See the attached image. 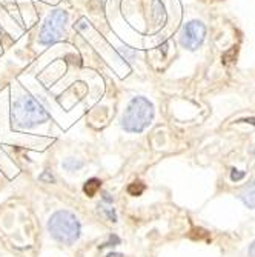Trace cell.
Returning a JSON list of instances; mask_svg holds the SVG:
<instances>
[{
  "label": "cell",
  "instance_id": "obj_1",
  "mask_svg": "<svg viewBox=\"0 0 255 257\" xmlns=\"http://www.w3.org/2000/svg\"><path fill=\"white\" fill-rule=\"evenodd\" d=\"M11 119L17 128L26 130V128H33L39 123L46 122L49 119V114L42 106V103H39V100L31 97L29 94H25L14 100Z\"/></svg>",
  "mask_w": 255,
  "mask_h": 257
},
{
  "label": "cell",
  "instance_id": "obj_2",
  "mask_svg": "<svg viewBox=\"0 0 255 257\" xmlns=\"http://www.w3.org/2000/svg\"><path fill=\"white\" fill-rule=\"evenodd\" d=\"M154 119V105L146 97H134L123 114L122 126L128 133H142Z\"/></svg>",
  "mask_w": 255,
  "mask_h": 257
},
{
  "label": "cell",
  "instance_id": "obj_3",
  "mask_svg": "<svg viewBox=\"0 0 255 257\" xmlns=\"http://www.w3.org/2000/svg\"><path fill=\"white\" fill-rule=\"evenodd\" d=\"M48 230L56 240L62 243H74L80 235V223L69 211H57L49 217Z\"/></svg>",
  "mask_w": 255,
  "mask_h": 257
},
{
  "label": "cell",
  "instance_id": "obj_4",
  "mask_svg": "<svg viewBox=\"0 0 255 257\" xmlns=\"http://www.w3.org/2000/svg\"><path fill=\"white\" fill-rule=\"evenodd\" d=\"M68 22V13L63 9H54L51 11L43 25H42L40 34H39V42L42 45H52L57 40L62 39L63 33H65V26Z\"/></svg>",
  "mask_w": 255,
  "mask_h": 257
},
{
  "label": "cell",
  "instance_id": "obj_5",
  "mask_svg": "<svg viewBox=\"0 0 255 257\" xmlns=\"http://www.w3.org/2000/svg\"><path fill=\"white\" fill-rule=\"evenodd\" d=\"M206 37V26L200 20H191L180 33V44L189 51H195L203 45Z\"/></svg>",
  "mask_w": 255,
  "mask_h": 257
},
{
  "label": "cell",
  "instance_id": "obj_6",
  "mask_svg": "<svg viewBox=\"0 0 255 257\" xmlns=\"http://www.w3.org/2000/svg\"><path fill=\"white\" fill-rule=\"evenodd\" d=\"M240 199L248 208H255V180L249 187L244 188V191L240 194Z\"/></svg>",
  "mask_w": 255,
  "mask_h": 257
},
{
  "label": "cell",
  "instance_id": "obj_7",
  "mask_svg": "<svg viewBox=\"0 0 255 257\" xmlns=\"http://www.w3.org/2000/svg\"><path fill=\"white\" fill-rule=\"evenodd\" d=\"M85 192H86V196L92 197L97 194V191L100 189V180L99 179H89L86 184H85Z\"/></svg>",
  "mask_w": 255,
  "mask_h": 257
},
{
  "label": "cell",
  "instance_id": "obj_8",
  "mask_svg": "<svg viewBox=\"0 0 255 257\" xmlns=\"http://www.w3.org/2000/svg\"><path fill=\"white\" fill-rule=\"evenodd\" d=\"M145 189V185L140 184V182H134L129 187H128V192H129L131 196H140Z\"/></svg>",
  "mask_w": 255,
  "mask_h": 257
},
{
  "label": "cell",
  "instance_id": "obj_9",
  "mask_svg": "<svg viewBox=\"0 0 255 257\" xmlns=\"http://www.w3.org/2000/svg\"><path fill=\"white\" fill-rule=\"evenodd\" d=\"M244 177V171H238V169H232V173H231V179L234 182H238Z\"/></svg>",
  "mask_w": 255,
  "mask_h": 257
},
{
  "label": "cell",
  "instance_id": "obj_10",
  "mask_svg": "<svg viewBox=\"0 0 255 257\" xmlns=\"http://www.w3.org/2000/svg\"><path fill=\"white\" fill-rule=\"evenodd\" d=\"M249 254H251V257H255V242L251 245V248H249Z\"/></svg>",
  "mask_w": 255,
  "mask_h": 257
},
{
  "label": "cell",
  "instance_id": "obj_11",
  "mask_svg": "<svg viewBox=\"0 0 255 257\" xmlns=\"http://www.w3.org/2000/svg\"><path fill=\"white\" fill-rule=\"evenodd\" d=\"M45 179H48L49 182H52V180H54V177H52V176H49L48 173H45L43 176H42V180H45Z\"/></svg>",
  "mask_w": 255,
  "mask_h": 257
}]
</instances>
